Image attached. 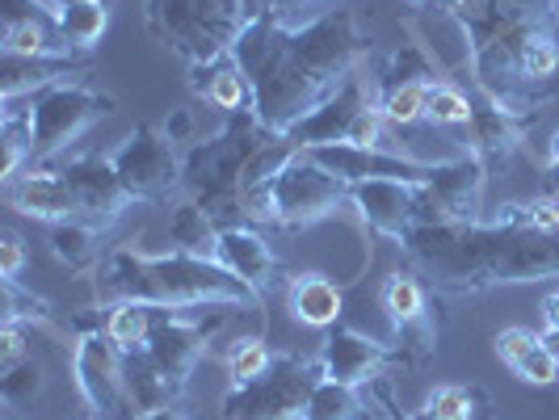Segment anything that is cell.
<instances>
[{
  "instance_id": "6da1fadb",
  "label": "cell",
  "mask_w": 559,
  "mask_h": 420,
  "mask_svg": "<svg viewBox=\"0 0 559 420\" xmlns=\"http://www.w3.org/2000/svg\"><path fill=\"white\" fill-rule=\"evenodd\" d=\"M374 38L358 22L354 9H333L308 26L290 29L270 17H252L240 29L231 59L249 76L252 113L274 131L286 135L295 122L316 113L336 88L362 72Z\"/></svg>"
},
{
  "instance_id": "7a4b0ae2",
  "label": "cell",
  "mask_w": 559,
  "mask_h": 420,
  "mask_svg": "<svg viewBox=\"0 0 559 420\" xmlns=\"http://www.w3.org/2000/svg\"><path fill=\"white\" fill-rule=\"evenodd\" d=\"M404 265L433 295L476 299L501 286L559 278V236L497 224H420L400 244Z\"/></svg>"
},
{
  "instance_id": "3957f363",
  "label": "cell",
  "mask_w": 559,
  "mask_h": 420,
  "mask_svg": "<svg viewBox=\"0 0 559 420\" xmlns=\"http://www.w3.org/2000/svg\"><path fill=\"white\" fill-rule=\"evenodd\" d=\"M447 13L463 29L472 88L501 110L531 118L538 106L526 84V51L559 34L556 0H447Z\"/></svg>"
},
{
  "instance_id": "277c9868",
  "label": "cell",
  "mask_w": 559,
  "mask_h": 420,
  "mask_svg": "<svg viewBox=\"0 0 559 420\" xmlns=\"http://www.w3.org/2000/svg\"><path fill=\"white\" fill-rule=\"evenodd\" d=\"M97 303H140L156 311H206V308H265V299L219 261L190 252H140L110 249L93 274Z\"/></svg>"
},
{
  "instance_id": "5b68a950",
  "label": "cell",
  "mask_w": 559,
  "mask_h": 420,
  "mask_svg": "<svg viewBox=\"0 0 559 420\" xmlns=\"http://www.w3.org/2000/svg\"><path fill=\"white\" fill-rule=\"evenodd\" d=\"M274 131L252 110L224 113V127L211 140H198L186 147V197L215 219L219 227H236L240 219V197L249 185L252 160L270 147Z\"/></svg>"
},
{
  "instance_id": "8992f818",
  "label": "cell",
  "mask_w": 559,
  "mask_h": 420,
  "mask_svg": "<svg viewBox=\"0 0 559 420\" xmlns=\"http://www.w3.org/2000/svg\"><path fill=\"white\" fill-rule=\"evenodd\" d=\"M143 22L168 56L186 63V72H198L231 56L249 13L245 0H143Z\"/></svg>"
},
{
  "instance_id": "52a82bcc",
  "label": "cell",
  "mask_w": 559,
  "mask_h": 420,
  "mask_svg": "<svg viewBox=\"0 0 559 420\" xmlns=\"http://www.w3.org/2000/svg\"><path fill=\"white\" fill-rule=\"evenodd\" d=\"M349 206V185L333 177L324 165H316L308 152H299L290 165L282 168L274 181L257 185L240 202V219L249 227H316L333 219L336 211Z\"/></svg>"
},
{
  "instance_id": "ba28073f",
  "label": "cell",
  "mask_w": 559,
  "mask_h": 420,
  "mask_svg": "<svg viewBox=\"0 0 559 420\" xmlns=\"http://www.w3.org/2000/svg\"><path fill=\"white\" fill-rule=\"evenodd\" d=\"M324 383V362L304 353H274L252 383H231L219 399L224 420H308V404Z\"/></svg>"
},
{
  "instance_id": "9c48e42d",
  "label": "cell",
  "mask_w": 559,
  "mask_h": 420,
  "mask_svg": "<svg viewBox=\"0 0 559 420\" xmlns=\"http://www.w3.org/2000/svg\"><path fill=\"white\" fill-rule=\"evenodd\" d=\"M118 110V97L93 88L84 81L56 84L26 101L29 113V143H34V165H59V156Z\"/></svg>"
},
{
  "instance_id": "30bf717a",
  "label": "cell",
  "mask_w": 559,
  "mask_h": 420,
  "mask_svg": "<svg viewBox=\"0 0 559 420\" xmlns=\"http://www.w3.org/2000/svg\"><path fill=\"white\" fill-rule=\"evenodd\" d=\"M72 379L93 420H140V408L127 387V349L106 333L102 320H81Z\"/></svg>"
},
{
  "instance_id": "8fae6325",
  "label": "cell",
  "mask_w": 559,
  "mask_h": 420,
  "mask_svg": "<svg viewBox=\"0 0 559 420\" xmlns=\"http://www.w3.org/2000/svg\"><path fill=\"white\" fill-rule=\"evenodd\" d=\"M110 160L135 202L160 206L168 197L186 194V160L156 122H140L127 140L118 143Z\"/></svg>"
},
{
  "instance_id": "7c38bea8",
  "label": "cell",
  "mask_w": 559,
  "mask_h": 420,
  "mask_svg": "<svg viewBox=\"0 0 559 420\" xmlns=\"http://www.w3.org/2000/svg\"><path fill=\"white\" fill-rule=\"evenodd\" d=\"M227 311L240 308H206V311H156L152 333H147V353L168 374V383L177 392H190L198 362L206 358V349L215 345V336L224 333Z\"/></svg>"
},
{
  "instance_id": "4fadbf2b",
  "label": "cell",
  "mask_w": 559,
  "mask_h": 420,
  "mask_svg": "<svg viewBox=\"0 0 559 420\" xmlns=\"http://www.w3.org/2000/svg\"><path fill=\"white\" fill-rule=\"evenodd\" d=\"M433 290L404 265L395 269L392 278L383 281L379 290V303L392 320L395 349H400V362L404 365H425L438 349V324H433Z\"/></svg>"
},
{
  "instance_id": "5bb4252c",
  "label": "cell",
  "mask_w": 559,
  "mask_h": 420,
  "mask_svg": "<svg viewBox=\"0 0 559 420\" xmlns=\"http://www.w3.org/2000/svg\"><path fill=\"white\" fill-rule=\"evenodd\" d=\"M63 177H68V190L76 197V219L97 231H110L131 206L135 197L122 185L118 168L110 156H97V152H81V156H68L63 160Z\"/></svg>"
},
{
  "instance_id": "9a60e30c",
  "label": "cell",
  "mask_w": 559,
  "mask_h": 420,
  "mask_svg": "<svg viewBox=\"0 0 559 420\" xmlns=\"http://www.w3.org/2000/svg\"><path fill=\"white\" fill-rule=\"evenodd\" d=\"M349 206L358 211L366 231L388 236L392 244H404L408 231L429 219V206L420 197V185H404V181H362L349 185Z\"/></svg>"
},
{
  "instance_id": "2e32d148",
  "label": "cell",
  "mask_w": 559,
  "mask_h": 420,
  "mask_svg": "<svg viewBox=\"0 0 559 420\" xmlns=\"http://www.w3.org/2000/svg\"><path fill=\"white\" fill-rule=\"evenodd\" d=\"M484 185H488V168L472 152H463L454 160H438V172L420 185V197L433 224H479Z\"/></svg>"
},
{
  "instance_id": "e0dca14e",
  "label": "cell",
  "mask_w": 559,
  "mask_h": 420,
  "mask_svg": "<svg viewBox=\"0 0 559 420\" xmlns=\"http://www.w3.org/2000/svg\"><path fill=\"white\" fill-rule=\"evenodd\" d=\"M316 165H324L345 185H362V181H404V185H425L438 165L429 160H413V156H395L383 147H349V143H333V147H316L308 152Z\"/></svg>"
},
{
  "instance_id": "ac0fdd59",
  "label": "cell",
  "mask_w": 559,
  "mask_h": 420,
  "mask_svg": "<svg viewBox=\"0 0 559 420\" xmlns=\"http://www.w3.org/2000/svg\"><path fill=\"white\" fill-rule=\"evenodd\" d=\"M320 362H324V379L345 383V387H370L374 379H383L388 365H404L395 345H383L374 336L341 328V324L329 328V336L320 340Z\"/></svg>"
},
{
  "instance_id": "d6986e66",
  "label": "cell",
  "mask_w": 559,
  "mask_h": 420,
  "mask_svg": "<svg viewBox=\"0 0 559 420\" xmlns=\"http://www.w3.org/2000/svg\"><path fill=\"white\" fill-rule=\"evenodd\" d=\"M374 101H379V97H374V81H366L362 72H358V76H349V81L341 84L336 97H329L320 110L308 113L304 122H295V127L286 131V140L295 143L299 152H316V147L345 143L354 118H358L366 106H374Z\"/></svg>"
},
{
  "instance_id": "ffe728a7",
  "label": "cell",
  "mask_w": 559,
  "mask_h": 420,
  "mask_svg": "<svg viewBox=\"0 0 559 420\" xmlns=\"http://www.w3.org/2000/svg\"><path fill=\"white\" fill-rule=\"evenodd\" d=\"M93 72V56H4L0 59V101H29L56 84L81 81Z\"/></svg>"
},
{
  "instance_id": "44dd1931",
  "label": "cell",
  "mask_w": 559,
  "mask_h": 420,
  "mask_svg": "<svg viewBox=\"0 0 559 420\" xmlns=\"http://www.w3.org/2000/svg\"><path fill=\"white\" fill-rule=\"evenodd\" d=\"M472 101H476V110H472V122H467V152L492 177V172L513 165V156L522 152V143H526V118L501 110L479 88H472Z\"/></svg>"
},
{
  "instance_id": "7402d4cb",
  "label": "cell",
  "mask_w": 559,
  "mask_h": 420,
  "mask_svg": "<svg viewBox=\"0 0 559 420\" xmlns=\"http://www.w3.org/2000/svg\"><path fill=\"white\" fill-rule=\"evenodd\" d=\"M4 56H72L59 34V9L51 0H4Z\"/></svg>"
},
{
  "instance_id": "603a6c76",
  "label": "cell",
  "mask_w": 559,
  "mask_h": 420,
  "mask_svg": "<svg viewBox=\"0 0 559 420\" xmlns=\"http://www.w3.org/2000/svg\"><path fill=\"white\" fill-rule=\"evenodd\" d=\"M219 265L249 281L261 299H270V290H286V281H290V274L282 269V261L270 249V240L261 236V227L249 224L219 227Z\"/></svg>"
},
{
  "instance_id": "cb8c5ba5",
  "label": "cell",
  "mask_w": 559,
  "mask_h": 420,
  "mask_svg": "<svg viewBox=\"0 0 559 420\" xmlns=\"http://www.w3.org/2000/svg\"><path fill=\"white\" fill-rule=\"evenodd\" d=\"M4 202L9 211L38 219V224H68L76 219V197L68 190V177L59 165H34L26 168L17 181L4 185Z\"/></svg>"
},
{
  "instance_id": "d4e9b609",
  "label": "cell",
  "mask_w": 559,
  "mask_h": 420,
  "mask_svg": "<svg viewBox=\"0 0 559 420\" xmlns=\"http://www.w3.org/2000/svg\"><path fill=\"white\" fill-rule=\"evenodd\" d=\"M345 308V295L333 278L324 274H290L286 281V311L304 324V328H336Z\"/></svg>"
},
{
  "instance_id": "484cf974",
  "label": "cell",
  "mask_w": 559,
  "mask_h": 420,
  "mask_svg": "<svg viewBox=\"0 0 559 420\" xmlns=\"http://www.w3.org/2000/svg\"><path fill=\"white\" fill-rule=\"evenodd\" d=\"M190 93H194V97H202L206 106L224 110V113L252 110L249 76L240 72V63H236L231 56L219 59L215 68H198V72H190Z\"/></svg>"
},
{
  "instance_id": "4316f807",
  "label": "cell",
  "mask_w": 559,
  "mask_h": 420,
  "mask_svg": "<svg viewBox=\"0 0 559 420\" xmlns=\"http://www.w3.org/2000/svg\"><path fill=\"white\" fill-rule=\"evenodd\" d=\"M168 244L202 261H219V224L198 206L194 197H181L168 215Z\"/></svg>"
},
{
  "instance_id": "83f0119b",
  "label": "cell",
  "mask_w": 559,
  "mask_h": 420,
  "mask_svg": "<svg viewBox=\"0 0 559 420\" xmlns=\"http://www.w3.org/2000/svg\"><path fill=\"white\" fill-rule=\"evenodd\" d=\"M417 420H497V404L484 387L467 383H438L425 395Z\"/></svg>"
},
{
  "instance_id": "f1b7e54d",
  "label": "cell",
  "mask_w": 559,
  "mask_h": 420,
  "mask_svg": "<svg viewBox=\"0 0 559 420\" xmlns=\"http://www.w3.org/2000/svg\"><path fill=\"white\" fill-rule=\"evenodd\" d=\"M127 387H131V399H135L140 417L143 412H156V408H168V404H186V395L168 383V374L147 353V345L127 349Z\"/></svg>"
},
{
  "instance_id": "f546056e",
  "label": "cell",
  "mask_w": 559,
  "mask_h": 420,
  "mask_svg": "<svg viewBox=\"0 0 559 420\" xmlns=\"http://www.w3.org/2000/svg\"><path fill=\"white\" fill-rule=\"evenodd\" d=\"M102 236L106 231L81 224V219H68V224H51L47 244H51L59 265H68L72 274H97V265L106 261L102 256Z\"/></svg>"
},
{
  "instance_id": "4dcf8cb0",
  "label": "cell",
  "mask_w": 559,
  "mask_h": 420,
  "mask_svg": "<svg viewBox=\"0 0 559 420\" xmlns=\"http://www.w3.org/2000/svg\"><path fill=\"white\" fill-rule=\"evenodd\" d=\"M106 26H110V0H68L59 9V34L81 56H93Z\"/></svg>"
},
{
  "instance_id": "1f68e13d",
  "label": "cell",
  "mask_w": 559,
  "mask_h": 420,
  "mask_svg": "<svg viewBox=\"0 0 559 420\" xmlns=\"http://www.w3.org/2000/svg\"><path fill=\"white\" fill-rule=\"evenodd\" d=\"M43 392H47V370H43V362L34 353H26L22 362L13 365H0V395H4L9 417L29 412L43 399Z\"/></svg>"
},
{
  "instance_id": "d6a6232c",
  "label": "cell",
  "mask_w": 559,
  "mask_h": 420,
  "mask_svg": "<svg viewBox=\"0 0 559 420\" xmlns=\"http://www.w3.org/2000/svg\"><path fill=\"white\" fill-rule=\"evenodd\" d=\"M308 420H374V408L362 399V387H345L324 379L308 404Z\"/></svg>"
},
{
  "instance_id": "836d02e7",
  "label": "cell",
  "mask_w": 559,
  "mask_h": 420,
  "mask_svg": "<svg viewBox=\"0 0 559 420\" xmlns=\"http://www.w3.org/2000/svg\"><path fill=\"white\" fill-rule=\"evenodd\" d=\"M345 0H245V13L252 17H270V22H278V26H308L316 17H324V13H333L341 9Z\"/></svg>"
},
{
  "instance_id": "e575fe53",
  "label": "cell",
  "mask_w": 559,
  "mask_h": 420,
  "mask_svg": "<svg viewBox=\"0 0 559 420\" xmlns=\"http://www.w3.org/2000/svg\"><path fill=\"white\" fill-rule=\"evenodd\" d=\"M472 110H476V101H472V93H467L463 84L438 81L429 88L425 122H433V127H467V122H472Z\"/></svg>"
},
{
  "instance_id": "d590c367",
  "label": "cell",
  "mask_w": 559,
  "mask_h": 420,
  "mask_svg": "<svg viewBox=\"0 0 559 420\" xmlns=\"http://www.w3.org/2000/svg\"><path fill=\"white\" fill-rule=\"evenodd\" d=\"M0 290H4V320H17V324H29V328H47L56 333V320H51V303L38 299L34 290L22 286V278H0Z\"/></svg>"
},
{
  "instance_id": "8d00e7d4",
  "label": "cell",
  "mask_w": 559,
  "mask_h": 420,
  "mask_svg": "<svg viewBox=\"0 0 559 420\" xmlns=\"http://www.w3.org/2000/svg\"><path fill=\"white\" fill-rule=\"evenodd\" d=\"M270 362H274V353H270V345L257 333L236 336L224 353V365H227V374H231V383H252V379H261V374L270 370Z\"/></svg>"
},
{
  "instance_id": "74e56055",
  "label": "cell",
  "mask_w": 559,
  "mask_h": 420,
  "mask_svg": "<svg viewBox=\"0 0 559 420\" xmlns=\"http://www.w3.org/2000/svg\"><path fill=\"white\" fill-rule=\"evenodd\" d=\"M106 311V333L122 345V349H135L147 340L152 333V320H156V308H140V303H114V308H102Z\"/></svg>"
},
{
  "instance_id": "f35d334b",
  "label": "cell",
  "mask_w": 559,
  "mask_h": 420,
  "mask_svg": "<svg viewBox=\"0 0 559 420\" xmlns=\"http://www.w3.org/2000/svg\"><path fill=\"white\" fill-rule=\"evenodd\" d=\"M522 383H531V387H551V383H559V362L551 358V349L538 340V345H531L518 362L509 365Z\"/></svg>"
},
{
  "instance_id": "ab89813d",
  "label": "cell",
  "mask_w": 559,
  "mask_h": 420,
  "mask_svg": "<svg viewBox=\"0 0 559 420\" xmlns=\"http://www.w3.org/2000/svg\"><path fill=\"white\" fill-rule=\"evenodd\" d=\"M383 131H388V118H383L379 101H374V106H366V110L354 118L345 143H349V147H383Z\"/></svg>"
},
{
  "instance_id": "60d3db41",
  "label": "cell",
  "mask_w": 559,
  "mask_h": 420,
  "mask_svg": "<svg viewBox=\"0 0 559 420\" xmlns=\"http://www.w3.org/2000/svg\"><path fill=\"white\" fill-rule=\"evenodd\" d=\"M29 324H17V320H4L0 324V365H13L22 362L29 353Z\"/></svg>"
},
{
  "instance_id": "b9f144b4",
  "label": "cell",
  "mask_w": 559,
  "mask_h": 420,
  "mask_svg": "<svg viewBox=\"0 0 559 420\" xmlns=\"http://www.w3.org/2000/svg\"><path fill=\"white\" fill-rule=\"evenodd\" d=\"M26 261H29L26 240H22L13 227H4V231H0V274H4V278H22Z\"/></svg>"
},
{
  "instance_id": "7bdbcfd3",
  "label": "cell",
  "mask_w": 559,
  "mask_h": 420,
  "mask_svg": "<svg viewBox=\"0 0 559 420\" xmlns=\"http://www.w3.org/2000/svg\"><path fill=\"white\" fill-rule=\"evenodd\" d=\"M497 358H501L504 365H513L531 345H538V333H531V328H504V333H497Z\"/></svg>"
},
{
  "instance_id": "ee69618b",
  "label": "cell",
  "mask_w": 559,
  "mask_h": 420,
  "mask_svg": "<svg viewBox=\"0 0 559 420\" xmlns=\"http://www.w3.org/2000/svg\"><path fill=\"white\" fill-rule=\"evenodd\" d=\"M526 215H531L534 231H551V236H559V202L551 194L526 202Z\"/></svg>"
},
{
  "instance_id": "f6af8a7d",
  "label": "cell",
  "mask_w": 559,
  "mask_h": 420,
  "mask_svg": "<svg viewBox=\"0 0 559 420\" xmlns=\"http://www.w3.org/2000/svg\"><path fill=\"white\" fill-rule=\"evenodd\" d=\"M168 135V143L173 147H190V143H198L194 140V113L190 110H168V118H165V127H160Z\"/></svg>"
},
{
  "instance_id": "bcb514c9",
  "label": "cell",
  "mask_w": 559,
  "mask_h": 420,
  "mask_svg": "<svg viewBox=\"0 0 559 420\" xmlns=\"http://www.w3.org/2000/svg\"><path fill=\"white\" fill-rule=\"evenodd\" d=\"M370 395L379 399V408H383V420H417L413 412H404V404L395 399V387L388 383V379H374V383H370Z\"/></svg>"
},
{
  "instance_id": "7dc6e473",
  "label": "cell",
  "mask_w": 559,
  "mask_h": 420,
  "mask_svg": "<svg viewBox=\"0 0 559 420\" xmlns=\"http://www.w3.org/2000/svg\"><path fill=\"white\" fill-rule=\"evenodd\" d=\"M140 420H190L186 404H168V408H156V412H143Z\"/></svg>"
},
{
  "instance_id": "c3c4849f",
  "label": "cell",
  "mask_w": 559,
  "mask_h": 420,
  "mask_svg": "<svg viewBox=\"0 0 559 420\" xmlns=\"http://www.w3.org/2000/svg\"><path fill=\"white\" fill-rule=\"evenodd\" d=\"M543 320H547V328H559V290L543 299Z\"/></svg>"
},
{
  "instance_id": "681fc988",
  "label": "cell",
  "mask_w": 559,
  "mask_h": 420,
  "mask_svg": "<svg viewBox=\"0 0 559 420\" xmlns=\"http://www.w3.org/2000/svg\"><path fill=\"white\" fill-rule=\"evenodd\" d=\"M538 340H543V345L551 349V358H556V362H559V328H547V333L538 336Z\"/></svg>"
},
{
  "instance_id": "f907efd6",
  "label": "cell",
  "mask_w": 559,
  "mask_h": 420,
  "mask_svg": "<svg viewBox=\"0 0 559 420\" xmlns=\"http://www.w3.org/2000/svg\"><path fill=\"white\" fill-rule=\"evenodd\" d=\"M559 165V131L551 135V143H547V168H556Z\"/></svg>"
},
{
  "instance_id": "816d5d0a",
  "label": "cell",
  "mask_w": 559,
  "mask_h": 420,
  "mask_svg": "<svg viewBox=\"0 0 559 420\" xmlns=\"http://www.w3.org/2000/svg\"><path fill=\"white\" fill-rule=\"evenodd\" d=\"M547 177H551V190L559 194V165H556V168H547ZM556 194H551V197H556Z\"/></svg>"
},
{
  "instance_id": "f5cc1de1",
  "label": "cell",
  "mask_w": 559,
  "mask_h": 420,
  "mask_svg": "<svg viewBox=\"0 0 559 420\" xmlns=\"http://www.w3.org/2000/svg\"><path fill=\"white\" fill-rule=\"evenodd\" d=\"M51 4H56V9H63V4H68V0H51Z\"/></svg>"
},
{
  "instance_id": "db71d44e",
  "label": "cell",
  "mask_w": 559,
  "mask_h": 420,
  "mask_svg": "<svg viewBox=\"0 0 559 420\" xmlns=\"http://www.w3.org/2000/svg\"><path fill=\"white\" fill-rule=\"evenodd\" d=\"M408 4H425V0H408Z\"/></svg>"
},
{
  "instance_id": "11a10c76",
  "label": "cell",
  "mask_w": 559,
  "mask_h": 420,
  "mask_svg": "<svg viewBox=\"0 0 559 420\" xmlns=\"http://www.w3.org/2000/svg\"><path fill=\"white\" fill-rule=\"evenodd\" d=\"M84 420H93V417H84Z\"/></svg>"
},
{
  "instance_id": "9f6ffc18",
  "label": "cell",
  "mask_w": 559,
  "mask_h": 420,
  "mask_svg": "<svg viewBox=\"0 0 559 420\" xmlns=\"http://www.w3.org/2000/svg\"><path fill=\"white\" fill-rule=\"evenodd\" d=\"M556 4H559V0H556Z\"/></svg>"
}]
</instances>
